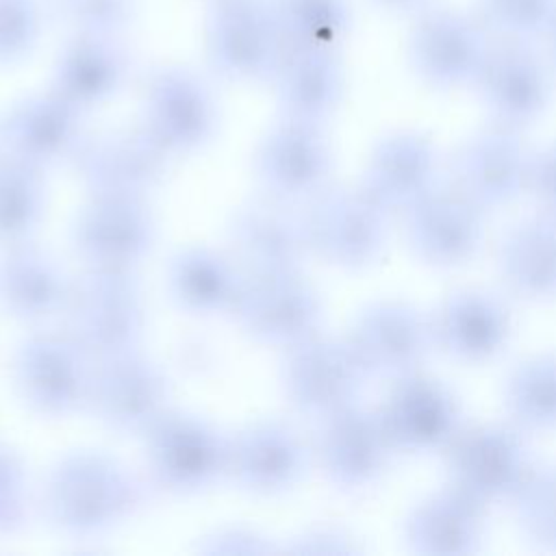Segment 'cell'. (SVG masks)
Masks as SVG:
<instances>
[{
    "instance_id": "30",
    "label": "cell",
    "mask_w": 556,
    "mask_h": 556,
    "mask_svg": "<svg viewBox=\"0 0 556 556\" xmlns=\"http://www.w3.org/2000/svg\"><path fill=\"white\" fill-rule=\"evenodd\" d=\"M497 269L515 298L556 300V213L543 208L515 222L500 241Z\"/></svg>"
},
{
    "instance_id": "12",
    "label": "cell",
    "mask_w": 556,
    "mask_h": 556,
    "mask_svg": "<svg viewBox=\"0 0 556 556\" xmlns=\"http://www.w3.org/2000/svg\"><path fill=\"white\" fill-rule=\"evenodd\" d=\"M74 254L85 269L135 271L156 239V219L146 198L91 195L70 230Z\"/></svg>"
},
{
    "instance_id": "2",
    "label": "cell",
    "mask_w": 556,
    "mask_h": 556,
    "mask_svg": "<svg viewBox=\"0 0 556 556\" xmlns=\"http://www.w3.org/2000/svg\"><path fill=\"white\" fill-rule=\"evenodd\" d=\"M61 315L63 330L91 363L139 350L146 330V302L135 271L85 269L72 280Z\"/></svg>"
},
{
    "instance_id": "17",
    "label": "cell",
    "mask_w": 556,
    "mask_h": 556,
    "mask_svg": "<svg viewBox=\"0 0 556 556\" xmlns=\"http://www.w3.org/2000/svg\"><path fill=\"white\" fill-rule=\"evenodd\" d=\"M486 52L489 43L482 28L456 9H424L410 26V67L434 89H454L476 83Z\"/></svg>"
},
{
    "instance_id": "33",
    "label": "cell",
    "mask_w": 556,
    "mask_h": 556,
    "mask_svg": "<svg viewBox=\"0 0 556 556\" xmlns=\"http://www.w3.org/2000/svg\"><path fill=\"white\" fill-rule=\"evenodd\" d=\"M43 172L15 156H0V248L30 241L39 228L48 204Z\"/></svg>"
},
{
    "instance_id": "43",
    "label": "cell",
    "mask_w": 556,
    "mask_h": 556,
    "mask_svg": "<svg viewBox=\"0 0 556 556\" xmlns=\"http://www.w3.org/2000/svg\"><path fill=\"white\" fill-rule=\"evenodd\" d=\"M528 187L545 211L556 213V141L532 156Z\"/></svg>"
},
{
    "instance_id": "23",
    "label": "cell",
    "mask_w": 556,
    "mask_h": 556,
    "mask_svg": "<svg viewBox=\"0 0 556 556\" xmlns=\"http://www.w3.org/2000/svg\"><path fill=\"white\" fill-rule=\"evenodd\" d=\"M235 256L248 274L300 271L308 241L302 215L274 195L250 198L239 204L228 222Z\"/></svg>"
},
{
    "instance_id": "15",
    "label": "cell",
    "mask_w": 556,
    "mask_h": 556,
    "mask_svg": "<svg viewBox=\"0 0 556 556\" xmlns=\"http://www.w3.org/2000/svg\"><path fill=\"white\" fill-rule=\"evenodd\" d=\"M315 460L326 480L343 493H361L380 482L395 456L378 410L358 402L324 419L315 437Z\"/></svg>"
},
{
    "instance_id": "29",
    "label": "cell",
    "mask_w": 556,
    "mask_h": 556,
    "mask_svg": "<svg viewBox=\"0 0 556 556\" xmlns=\"http://www.w3.org/2000/svg\"><path fill=\"white\" fill-rule=\"evenodd\" d=\"M437 185V150L419 132L380 139L367 161L363 189L387 211H406Z\"/></svg>"
},
{
    "instance_id": "4",
    "label": "cell",
    "mask_w": 556,
    "mask_h": 556,
    "mask_svg": "<svg viewBox=\"0 0 556 556\" xmlns=\"http://www.w3.org/2000/svg\"><path fill=\"white\" fill-rule=\"evenodd\" d=\"M204 50L215 76L230 83L274 78L289 50L267 0H217L204 24Z\"/></svg>"
},
{
    "instance_id": "42",
    "label": "cell",
    "mask_w": 556,
    "mask_h": 556,
    "mask_svg": "<svg viewBox=\"0 0 556 556\" xmlns=\"http://www.w3.org/2000/svg\"><path fill=\"white\" fill-rule=\"evenodd\" d=\"M198 549L208 552V554H217V552L243 554V552H274L278 547L269 545V541L252 528L228 526V528H219L213 534L204 536V541L198 543Z\"/></svg>"
},
{
    "instance_id": "44",
    "label": "cell",
    "mask_w": 556,
    "mask_h": 556,
    "mask_svg": "<svg viewBox=\"0 0 556 556\" xmlns=\"http://www.w3.org/2000/svg\"><path fill=\"white\" fill-rule=\"evenodd\" d=\"M371 2L389 11H413V9H421L426 0H371Z\"/></svg>"
},
{
    "instance_id": "8",
    "label": "cell",
    "mask_w": 556,
    "mask_h": 556,
    "mask_svg": "<svg viewBox=\"0 0 556 556\" xmlns=\"http://www.w3.org/2000/svg\"><path fill=\"white\" fill-rule=\"evenodd\" d=\"M369 374L348 337H328L321 330L285 350L280 389L285 400L304 417L324 419L356 404Z\"/></svg>"
},
{
    "instance_id": "6",
    "label": "cell",
    "mask_w": 556,
    "mask_h": 556,
    "mask_svg": "<svg viewBox=\"0 0 556 556\" xmlns=\"http://www.w3.org/2000/svg\"><path fill=\"white\" fill-rule=\"evenodd\" d=\"M91 365L65 330H37L13 350L11 387L30 413L48 419L70 417L87 404Z\"/></svg>"
},
{
    "instance_id": "41",
    "label": "cell",
    "mask_w": 556,
    "mask_h": 556,
    "mask_svg": "<svg viewBox=\"0 0 556 556\" xmlns=\"http://www.w3.org/2000/svg\"><path fill=\"white\" fill-rule=\"evenodd\" d=\"M280 549L295 554H358L363 552V545L341 528L315 526L293 536Z\"/></svg>"
},
{
    "instance_id": "45",
    "label": "cell",
    "mask_w": 556,
    "mask_h": 556,
    "mask_svg": "<svg viewBox=\"0 0 556 556\" xmlns=\"http://www.w3.org/2000/svg\"><path fill=\"white\" fill-rule=\"evenodd\" d=\"M547 35H549V48H552V61H554V65H556V15H554V22H552V26H549V30H547Z\"/></svg>"
},
{
    "instance_id": "19",
    "label": "cell",
    "mask_w": 556,
    "mask_h": 556,
    "mask_svg": "<svg viewBox=\"0 0 556 556\" xmlns=\"http://www.w3.org/2000/svg\"><path fill=\"white\" fill-rule=\"evenodd\" d=\"M410 250L441 269L471 261L484 239V211L458 187H432L404 211Z\"/></svg>"
},
{
    "instance_id": "7",
    "label": "cell",
    "mask_w": 556,
    "mask_h": 556,
    "mask_svg": "<svg viewBox=\"0 0 556 556\" xmlns=\"http://www.w3.org/2000/svg\"><path fill=\"white\" fill-rule=\"evenodd\" d=\"M387 215L389 211L363 187H324L302 213L308 250L328 265L361 271L384 250Z\"/></svg>"
},
{
    "instance_id": "5",
    "label": "cell",
    "mask_w": 556,
    "mask_h": 556,
    "mask_svg": "<svg viewBox=\"0 0 556 556\" xmlns=\"http://www.w3.org/2000/svg\"><path fill=\"white\" fill-rule=\"evenodd\" d=\"M150 482L172 495H193L228 473L230 437L208 419L169 408L141 437Z\"/></svg>"
},
{
    "instance_id": "3",
    "label": "cell",
    "mask_w": 556,
    "mask_h": 556,
    "mask_svg": "<svg viewBox=\"0 0 556 556\" xmlns=\"http://www.w3.org/2000/svg\"><path fill=\"white\" fill-rule=\"evenodd\" d=\"M441 454L447 484L484 508L513 502L534 469L526 430L513 421L463 426Z\"/></svg>"
},
{
    "instance_id": "21",
    "label": "cell",
    "mask_w": 556,
    "mask_h": 556,
    "mask_svg": "<svg viewBox=\"0 0 556 556\" xmlns=\"http://www.w3.org/2000/svg\"><path fill=\"white\" fill-rule=\"evenodd\" d=\"M311 463V450L287 421L258 419L230 437L228 478L254 495H280L298 486Z\"/></svg>"
},
{
    "instance_id": "46",
    "label": "cell",
    "mask_w": 556,
    "mask_h": 556,
    "mask_svg": "<svg viewBox=\"0 0 556 556\" xmlns=\"http://www.w3.org/2000/svg\"><path fill=\"white\" fill-rule=\"evenodd\" d=\"M208 2H217V0H208Z\"/></svg>"
},
{
    "instance_id": "20",
    "label": "cell",
    "mask_w": 556,
    "mask_h": 556,
    "mask_svg": "<svg viewBox=\"0 0 556 556\" xmlns=\"http://www.w3.org/2000/svg\"><path fill=\"white\" fill-rule=\"evenodd\" d=\"M476 85L495 124L515 130L536 122L552 100V78L543 59L519 39L489 46Z\"/></svg>"
},
{
    "instance_id": "16",
    "label": "cell",
    "mask_w": 556,
    "mask_h": 556,
    "mask_svg": "<svg viewBox=\"0 0 556 556\" xmlns=\"http://www.w3.org/2000/svg\"><path fill=\"white\" fill-rule=\"evenodd\" d=\"M348 341L369 378L391 382L419 371L434 348L430 317L404 300L367 304L354 317Z\"/></svg>"
},
{
    "instance_id": "31",
    "label": "cell",
    "mask_w": 556,
    "mask_h": 556,
    "mask_svg": "<svg viewBox=\"0 0 556 556\" xmlns=\"http://www.w3.org/2000/svg\"><path fill=\"white\" fill-rule=\"evenodd\" d=\"M241 282L230 258L208 245H185L169 256L165 267L169 298L193 315L230 313Z\"/></svg>"
},
{
    "instance_id": "27",
    "label": "cell",
    "mask_w": 556,
    "mask_h": 556,
    "mask_svg": "<svg viewBox=\"0 0 556 556\" xmlns=\"http://www.w3.org/2000/svg\"><path fill=\"white\" fill-rule=\"evenodd\" d=\"M402 536L408 552L421 556L478 554L484 541V506L447 484L410 508Z\"/></svg>"
},
{
    "instance_id": "25",
    "label": "cell",
    "mask_w": 556,
    "mask_h": 556,
    "mask_svg": "<svg viewBox=\"0 0 556 556\" xmlns=\"http://www.w3.org/2000/svg\"><path fill=\"white\" fill-rule=\"evenodd\" d=\"M83 111L48 89L13 102L0 117L4 154L46 169L70 161L85 137Z\"/></svg>"
},
{
    "instance_id": "11",
    "label": "cell",
    "mask_w": 556,
    "mask_h": 556,
    "mask_svg": "<svg viewBox=\"0 0 556 556\" xmlns=\"http://www.w3.org/2000/svg\"><path fill=\"white\" fill-rule=\"evenodd\" d=\"M230 313L252 341L282 350L317 334L324 321L321 298L300 271L248 274Z\"/></svg>"
},
{
    "instance_id": "36",
    "label": "cell",
    "mask_w": 556,
    "mask_h": 556,
    "mask_svg": "<svg viewBox=\"0 0 556 556\" xmlns=\"http://www.w3.org/2000/svg\"><path fill=\"white\" fill-rule=\"evenodd\" d=\"M510 504L526 539L556 552V465L534 467Z\"/></svg>"
},
{
    "instance_id": "24",
    "label": "cell",
    "mask_w": 556,
    "mask_h": 556,
    "mask_svg": "<svg viewBox=\"0 0 556 556\" xmlns=\"http://www.w3.org/2000/svg\"><path fill=\"white\" fill-rule=\"evenodd\" d=\"M530 163L519 132L495 124L471 135L454 156L456 187L482 211L510 204L528 189Z\"/></svg>"
},
{
    "instance_id": "14",
    "label": "cell",
    "mask_w": 556,
    "mask_h": 556,
    "mask_svg": "<svg viewBox=\"0 0 556 556\" xmlns=\"http://www.w3.org/2000/svg\"><path fill=\"white\" fill-rule=\"evenodd\" d=\"M376 410L395 454H441L465 426L454 391L421 369L393 380Z\"/></svg>"
},
{
    "instance_id": "35",
    "label": "cell",
    "mask_w": 556,
    "mask_h": 556,
    "mask_svg": "<svg viewBox=\"0 0 556 556\" xmlns=\"http://www.w3.org/2000/svg\"><path fill=\"white\" fill-rule=\"evenodd\" d=\"M274 11L289 52H334L352 20L345 0H276Z\"/></svg>"
},
{
    "instance_id": "32",
    "label": "cell",
    "mask_w": 556,
    "mask_h": 556,
    "mask_svg": "<svg viewBox=\"0 0 556 556\" xmlns=\"http://www.w3.org/2000/svg\"><path fill=\"white\" fill-rule=\"evenodd\" d=\"M282 117L324 124L337 109L343 74L330 50L289 52L274 76Z\"/></svg>"
},
{
    "instance_id": "34",
    "label": "cell",
    "mask_w": 556,
    "mask_h": 556,
    "mask_svg": "<svg viewBox=\"0 0 556 556\" xmlns=\"http://www.w3.org/2000/svg\"><path fill=\"white\" fill-rule=\"evenodd\" d=\"M504 408L508 421L526 432L556 428V354L530 356L508 374Z\"/></svg>"
},
{
    "instance_id": "22",
    "label": "cell",
    "mask_w": 556,
    "mask_h": 556,
    "mask_svg": "<svg viewBox=\"0 0 556 556\" xmlns=\"http://www.w3.org/2000/svg\"><path fill=\"white\" fill-rule=\"evenodd\" d=\"M434 348L465 365L500 356L513 334V313L504 298L480 287L450 291L430 317Z\"/></svg>"
},
{
    "instance_id": "38",
    "label": "cell",
    "mask_w": 556,
    "mask_h": 556,
    "mask_svg": "<svg viewBox=\"0 0 556 556\" xmlns=\"http://www.w3.org/2000/svg\"><path fill=\"white\" fill-rule=\"evenodd\" d=\"M484 22L506 39L528 41L545 35L556 15V0H480Z\"/></svg>"
},
{
    "instance_id": "9",
    "label": "cell",
    "mask_w": 556,
    "mask_h": 556,
    "mask_svg": "<svg viewBox=\"0 0 556 556\" xmlns=\"http://www.w3.org/2000/svg\"><path fill=\"white\" fill-rule=\"evenodd\" d=\"M172 156L143 124H137L85 132L70 161L91 195L146 198L165 180Z\"/></svg>"
},
{
    "instance_id": "39",
    "label": "cell",
    "mask_w": 556,
    "mask_h": 556,
    "mask_svg": "<svg viewBox=\"0 0 556 556\" xmlns=\"http://www.w3.org/2000/svg\"><path fill=\"white\" fill-rule=\"evenodd\" d=\"M39 0H0V65L24 59L41 33Z\"/></svg>"
},
{
    "instance_id": "18",
    "label": "cell",
    "mask_w": 556,
    "mask_h": 556,
    "mask_svg": "<svg viewBox=\"0 0 556 556\" xmlns=\"http://www.w3.org/2000/svg\"><path fill=\"white\" fill-rule=\"evenodd\" d=\"M252 167L265 193L285 200H311L332 169L330 143L321 124L282 117L258 141Z\"/></svg>"
},
{
    "instance_id": "28",
    "label": "cell",
    "mask_w": 556,
    "mask_h": 556,
    "mask_svg": "<svg viewBox=\"0 0 556 556\" xmlns=\"http://www.w3.org/2000/svg\"><path fill=\"white\" fill-rule=\"evenodd\" d=\"M72 280L59 261L33 241L2 248L0 252V308L28 324L63 313Z\"/></svg>"
},
{
    "instance_id": "10",
    "label": "cell",
    "mask_w": 556,
    "mask_h": 556,
    "mask_svg": "<svg viewBox=\"0 0 556 556\" xmlns=\"http://www.w3.org/2000/svg\"><path fill=\"white\" fill-rule=\"evenodd\" d=\"M169 397L163 367L132 350L91 365L85 408L115 434L143 437L169 410Z\"/></svg>"
},
{
    "instance_id": "26",
    "label": "cell",
    "mask_w": 556,
    "mask_h": 556,
    "mask_svg": "<svg viewBox=\"0 0 556 556\" xmlns=\"http://www.w3.org/2000/svg\"><path fill=\"white\" fill-rule=\"evenodd\" d=\"M128 74L130 56L119 37L72 33L56 54L50 89L85 113L111 100Z\"/></svg>"
},
{
    "instance_id": "40",
    "label": "cell",
    "mask_w": 556,
    "mask_h": 556,
    "mask_svg": "<svg viewBox=\"0 0 556 556\" xmlns=\"http://www.w3.org/2000/svg\"><path fill=\"white\" fill-rule=\"evenodd\" d=\"M30 510V482L22 456L0 443V536L17 532Z\"/></svg>"
},
{
    "instance_id": "37",
    "label": "cell",
    "mask_w": 556,
    "mask_h": 556,
    "mask_svg": "<svg viewBox=\"0 0 556 556\" xmlns=\"http://www.w3.org/2000/svg\"><path fill=\"white\" fill-rule=\"evenodd\" d=\"M48 4L72 33L109 37H119L139 11V0H48Z\"/></svg>"
},
{
    "instance_id": "13",
    "label": "cell",
    "mask_w": 556,
    "mask_h": 556,
    "mask_svg": "<svg viewBox=\"0 0 556 556\" xmlns=\"http://www.w3.org/2000/svg\"><path fill=\"white\" fill-rule=\"evenodd\" d=\"M141 124L172 154H191L215 137L219 106L200 74L182 65H161L143 80Z\"/></svg>"
},
{
    "instance_id": "1",
    "label": "cell",
    "mask_w": 556,
    "mask_h": 556,
    "mask_svg": "<svg viewBox=\"0 0 556 556\" xmlns=\"http://www.w3.org/2000/svg\"><path fill=\"white\" fill-rule=\"evenodd\" d=\"M143 502V482L117 456L96 447H78L56 458L41 491L48 523L74 539L115 530Z\"/></svg>"
}]
</instances>
